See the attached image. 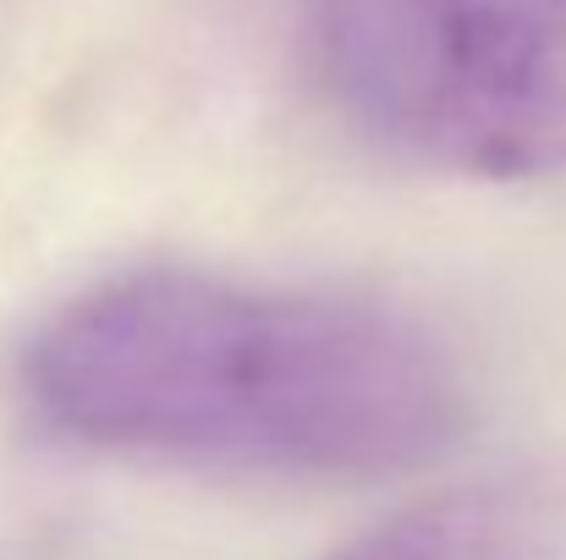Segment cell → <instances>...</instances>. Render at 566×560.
<instances>
[{
  "instance_id": "1",
  "label": "cell",
  "mask_w": 566,
  "mask_h": 560,
  "mask_svg": "<svg viewBox=\"0 0 566 560\" xmlns=\"http://www.w3.org/2000/svg\"><path fill=\"white\" fill-rule=\"evenodd\" d=\"M22 395L88 451L275 478H396L468 434V379L412 314L192 264L66 297L22 347Z\"/></svg>"
},
{
  "instance_id": "2",
  "label": "cell",
  "mask_w": 566,
  "mask_h": 560,
  "mask_svg": "<svg viewBox=\"0 0 566 560\" xmlns=\"http://www.w3.org/2000/svg\"><path fill=\"white\" fill-rule=\"evenodd\" d=\"M308 44L342 121L407 166L566 171V0H314Z\"/></svg>"
},
{
  "instance_id": "3",
  "label": "cell",
  "mask_w": 566,
  "mask_h": 560,
  "mask_svg": "<svg viewBox=\"0 0 566 560\" xmlns=\"http://www.w3.org/2000/svg\"><path fill=\"white\" fill-rule=\"evenodd\" d=\"M325 560H566V456L440 484Z\"/></svg>"
}]
</instances>
